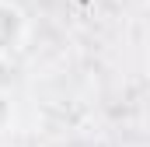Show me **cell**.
<instances>
[{
  "mask_svg": "<svg viewBox=\"0 0 150 147\" xmlns=\"http://www.w3.org/2000/svg\"><path fill=\"white\" fill-rule=\"evenodd\" d=\"M28 35V18L18 4L0 0V56H11Z\"/></svg>",
  "mask_w": 150,
  "mask_h": 147,
  "instance_id": "1",
  "label": "cell"
},
{
  "mask_svg": "<svg viewBox=\"0 0 150 147\" xmlns=\"http://www.w3.org/2000/svg\"><path fill=\"white\" fill-rule=\"evenodd\" d=\"M11 116H14V112H11V98H7V95L0 91V133H4L7 126H11Z\"/></svg>",
  "mask_w": 150,
  "mask_h": 147,
  "instance_id": "2",
  "label": "cell"
}]
</instances>
